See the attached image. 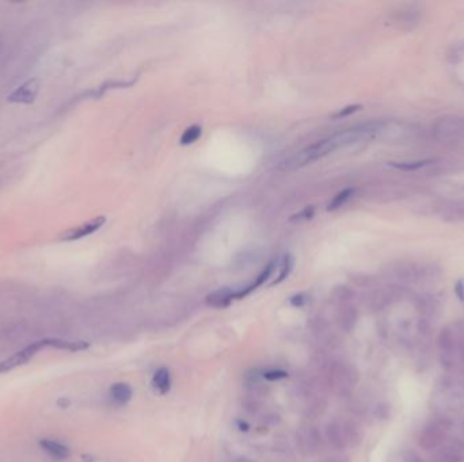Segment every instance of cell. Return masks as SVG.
<instances>
[{"label":"cell","mask_w":464,"mask_h":462,"mask_svg":"<svg viewBox=\"0 0 464 462\" xmlns=\"http://www.w3.org/2000/svg\"><path fill=\"white\" fill-rule=\"evenodd\" d=\"M379 128H380V123L371 122V123H366V125H361V126L353 128V129L343 130L337 134H333L322 141H317L313 146L304 148L303 151L297 152L296 155H293L292 157H290L288 160L284 162L283 169L296 170V169L304 167L313 162H317L319 159L330 155L331 152H334L338 148L350 146L356 141L366 139L368 136L373 134L375 132H377Z\"/></svg>","instance_id":"cell-1"},{"label":"cell","mask_w":464,"mask_h":462,"mask_svg":"<svg viewBox=\"0 0 464 462\" xmlns=\"http://www.w3.org/2000/svg\"><path fill=\"white\" fill-rule=\"evenodd\" d=\"M324 439L334 450L345 452L347 449H354L361 443L363 431L356 422L337 417L326 424Z\"/></svg>","instance_id":"cell-2"},{"label":"cell","mask_w":464,"mask_h":462,"mask_svg":"<svg viewBox=\"0 0 464 462\" xmlns=\"http://www.w3.org/2000/svg\"><path fill=\"white\" fill-rule=\"evenodd\" d=\"M359 383V371L347 361L333 360L326 371V384L337 396H350Z\"/></svg>","instance_id":"cell-3"},{"label":"cell","mask_w":464,"mask_h":462,"mask_svg":"<svg viewBox=\"0 0 464 462\" xmlns=\"http://www.w3.org/2000/svg\"><path fill=\"white\" fill-rule=\"evenodd\" d=\"M449 434L447 420H435L428 423L418 436V445L425 452H433L441 447Z\"/></svg>","instance_id":"cell-4"},{"label":"cell","mask_w":464,"mask_h":462,"mask_svg":"<svg viewBox=\"0 0 464 462\" xmlns=\"http://www.w3.org/2000/svg\"><path fill=\"white\" fill-rule=\"evenodd\" d=\"M437 351L441 365L454 369L458 361V334L452 327H444L437 337Z\"/></svg>","instance_id":"cell-5"},{"label":"cell","mask_w":464,"mask_h":462,"mask_svg":"<svg viewBox=\"0 0 464 462\" xmlns=\"http://www.w3.org/2000/svg\"><path fill=\"white\" fill-rule=\"evenodd\" d=\"M296 443L299 447V452L306 456H314L322 449L323 445V436L319 431L315 424L306 423L301 424L296 433Z\"/></svg>","instance_id":"cell-6"},{"label":"cell","mask_w":464,"mask_h":462,"mask_svg":"<svg viewBox=\"0 0 464 462\" xmlns=\"http://www.w3.org/2000/svg\"><path fill=\"white\" fill-rule=\"evenodd\" d=\"M49 346L48 339L47 341H38L26 346L21 351L15 353L14 355H11L10 358L4 360L0 362V373H6L10 371L18 366L24 365L27 361H30L41 348Z\"/></svg>","instance_id":"cell-7"},{"label":"cell","mask_w":464,"mask_h":462,"mask_svg":"<svg viewBox=\"0 0 464 462\" xmlns=\"http://www.w3.org/2000/svg\"><path fill=\"white\" fill-rule=\"evenodd\" d=\"M436 137L440 140H454L464 134V120L459 117L441 118L435 126Z\"/></svg>","instance_id":"cell-8"},{"label":"cell","mask_w":464,"mask_h":462,"mask_svg":"<svg viewBox=\"0 0 464 462\" xmlns=\"http://www.w3.org/2000/svg\"><path fill=\"white\" fill-rule=\"evenodd\" d=\"M106 222V219L103 216H99L96 219L90 220L79 226H73L71 229L66 231L61 236L60 240L63 242H75V240H80L83 238H87L90 235H93L94 232H97L99 228H102V225Z\"/></svg>","instance_id":"cell-9"},{"label":"cell","mask_w":464,"mask_h":462,"mask_svg":"<svg viewBox=\"0 0 464 462\" xmlns=\"http://www.w3.org/2000/svg\"><path fill=\"white\" fill-rule=\"evenodd\" d=\"M40 93V82L38 79H30L27 82H24V84H21L18 88H15L8 98V102L13 103H24V105H29L31 102H34V99L37 98Z\"/></svg>","instance_id":"cell-10"},{"label":"cell","mask_w":464,"mask_h":462,"mask_svg":"<svg viewBox=\"0 0 464 462\" xmlns=\"http://www.w3.org/2000/svg\"><path fill=\"white\" fill-rule=\"evenodd\" d=\"M40 446L54 461H64L70 457V449L59 440L54 439H41Z\"/></svg>","instance_id":"cell-11"},{"label":"cell","mask_w":464,"mask_h":462,"mask_svg":"<svg viewBox=\"0 0 464 462\" xmlns=\"http://www.w3.org/2000/svg\"><path fill=\"white\" fill-rule=\"evenodd\" d=\"M244 388H246V394L255 396V397H260V399H262L264 396H267L269 393L268 385H265L262 374H258L255 371L246 376Z\"/></svg>","instance_id":"cell-12"},{"label":"cell","mask_w":464,"mask_h":462,"mask_svg":"<svg viewBox=\"0 0 464 462\" xmlns=\"http://www.w3.org/2000/svg\"><path fill=\"white\" fill-rule=\"evenodd\" d=\"M234 298H235V292L224 288V289L211 293L207 297V302H208V305H211L214 308H225L232 302Z\"/></svg>","instance_id":"cell-13"},{"label":"cell","mask_w":464,"mask_h":462,"mask_svg":"<svg viewBox=\"0 0 464 462\" xmlns=\"http://www.w3.org/2000/svg\"><path fill=\"white\" fill-rule=\"evenodd\" d=\"M110 396L117 404H126L132 399L133 390L128 384L119 383L110 388Z\"/></svg>","instance_id":"cell-14"},{"label":"cell","mask_w":464,"mask_h":462,"mask_svg":"<svg viewBox=\"0 0 464 462\" xmlns=\"http://www.w3.org/2000/svg\"><path fill=\"white\" fill-rule=\"evenodd\" d=\"M154 387L159 390L162 394L167 393L171 387L170 371L166 367L159 369L154 376Z\"/></svg>","instance_id":"cell-15"},{"label":"cell","mask_w":464,"mask_h":462,"mask_svg":"<svg viewBox=\"0 0 464 462\" xmlns=\"http://www.w3.org/2000/svg\"><path fill=\"white\" fill-rule=\"evenodd\" d=\"M357 321V314L353 309H346L340 317V327L345 332H350Z\"/></svg>","instance_id":"cell-16"},{"label":"cell","mask_w":464,"mask_h":462,"mask_svg":"<svg viewBox=\"0 0 464 462\" xmlns=\"http://www.w3.org/2000/svg\"><path fill=\"white\" fill-rule=\"evenodd\" d=\"M353 194H354V189H346V190H343L341 193H338V194L336 195L331 199V202L329 203L327 210H336V209L341 208L342 205H345L352 198V195Z\"/></svg>","instance_id":"cell-17"},{"label":"cell","mask_w":464,"mask_h":462,"mask_svg":"<svg viewBox=\"0 0 464 462\" xmlns=\"http://www.w3.org/2000/svg\"><path fill=\"white\" fill-rule=\"evenodd\" d=\"M242 406H244V410L248 414H258L262 410V401H261V399L255 397V396H250V394L244 396Z\"/></svg>","instance_id":"cell-18"},{"label":"cell","mask_w":464,"mask_h":462,"mask_svg":"<svg viewBox=\"0 0 464 462\" xmlns=\"http://www.w3.org/2000/svg\"><path fill=\"white\" fill-rule=\"evenodd\" d=\"M201 136V128L197 126V125H193L190 128H188L184 134L181 136V144L182 146H189V144H193L195 141H197Z\"/></svg>","instance_id":"cell-19"},{"label":"cell","mask_w":464,"mask_h":462,"mask_svg":"<svg viewBox=\"0 0 464 462\" xmlns=\"http://www.w3.org/2000/svg\"><path fill=\"white\" fill-rule=\"evenodd\" d=\"M292 266H293V259L290 256V255H287V256H284V259H283V262H281V265H280V275H278V278L274 281V284H280L283 279H285L287 277H288V274L291 272V270H292Z\"/></svg>","instance_id":"cell-20"},{"label":"cell","mask_w":464,"mask_h":462,"mask_svg":"<svg viewBox=\"0 0 464 462\" xmlns=\"http://www.w3.org/2000/svg\"><path fill=\"white\" fill-rule=\"evenodd\" d=\"M429 162L426 160H417V162H406V163H394L392 166L398 170L402 171H417L426 166Z\"/></svg>","instance_id":"cell-21"},{"label":"cell","mask_w":464,"mask_h":462,"mask_svg":"<svg viewBox=\"0 0 464 462\" xmlns=\"http://www.w3.org/2000/svg\"><path fill=\"white\" fill-rule=\"evenodd\" d=\"M264 380H268V381H278V380H283V378H287L288 377V373L284 371V370H280V369H270V370H265L261 373Z\"/></svg>","instance_id":"cell-22"},{"label":"cell","mask_w":464,"mask_h":462,"mask_svg":"<svg viewBox=\"0 0 464 462\" xmlns=\"http://www.w3.org/2000/svg\"><path fill=\"white\" fill-rule=\"evenodd\" d=\"M360 109H361L360 105L347 106V107H345V109L340 110L338 113H334V114H333V118H342V117H346V116H349V114H352V113H354V111L360 110Z\"/></svg>","instance_id":"cell-23"},{"label":"cell","mask_w":464,"mask_h":462,"mask_svg":"<svg viewBox=\"0 0 464 462\" xmlns=\"http://www.w3.org/2000/svg\"><path fill=\"white\" fill-rule=\"evenodd\" d=\"M313 215H314V208L313 206H310V208H306L303 212H300L299 215H296V216H293L292 220H307V219H311L313 217Z\"/></svg>","instance_id":"cell-24"},{"label":"cell","mask_w":464,"mask_h":462,"mask_svg":"<svg viewBox=\"0 0 464 462\" xmlns=\"http://www.w3.org/2000/svg\"><path fill=\"white\" fill-rule=\"evenodd\" d=\"M455 293L459 297V300L464 302V281H458V284L455 285Z\"/></svg>","instance_id":"cell-25"},{"label":"cell","mask_w":464,"mask_h":462,"mask_svg":"<svg viewBox=\"0 0 464 462\" xmlns=\"http://www.w3.org/2000/svg\"><path fill=\"white\" fill-rule=\"evenodd\" d=\"M304 298V295L303 294H299V295H294L292 298V304L293 305H303L304 302H306V300H303Z\"/></svg>","instance_id":"cell-26"},{"label":"cell","mask_w":464,"mask_h":462,"mask_svg":"<svg viewBox=\"0 0 464 462\" xmlns=\"http://www.w3.org/2000/svg\"><path fill=\"white\" fill-rule=\"evenodd\" d=\"M406 462H424V461H422V460H421V459H419V457H418L417 454H413V453H412V454H409V456H407V459H406Z\"/></svg>","instance_id":"cell-27"},{"label":"cell","mask_w":464,"mask_h":462,"mask_svg":"<svg viewBox=\"0 0 464 462\" xmlns=\"http://www.w3.org/2000/svg\"><path fill=\"white\" fill-rule=\"evenodd\" d=\"M324 462H342L341 460H327V461Z\"/></svg>","instance_id":"cell-28"}]
</instances>
